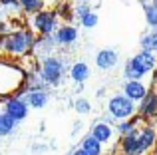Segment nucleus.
<instances>
[{
  "instance_id": "nucleus-1",
  "label": "nucleus",
  "mask_w": 157,
  "mask_h": 155,
  "mask_svg": "<svg viewBox=\"0 0 157 155\" xmlns=\"http://www.w3.org/2000/svg\"><path fill=\"white\" fill-rule=\"evenodd\" d=\"M153 64H155L153 54H151L149 50H143V52H139L129 64H127L125 76L129 78V80H137V78H141L145 72H149L151 68H153Z\"/></svg>"
},
{
  "instance_id": "nucleus-2",
  "label": "nucleus",
  "mask_w": 157,
  "mask_h": 155,
  "mask_svg": "<svg viewBox=\"0 0 157 155\" xmlns=\"http://www.w3.org/2000/svg\"><path fill=\"white\" fill-rule=\"evenodd\" d=\"M109 113L117 119H125L133 113V100L127 96H115L109 100Z\"/></svg>"
},
{
  "instance_id": "nucleus-3",
  "label": "nucleus",
  "mask_w": 157,
  "mask_h": 155,
  "mask_svg": "<svg viewBox=\"0 0 157 155\" xmlns=\"http://www.w3.org/2000/svg\"><path fill=\"white\" fill-rule=\"evenodd\" d=\"M30 44H32V40L26 32H14V34H10L6 38V48L10 52H16V54H22Z\"/></svg>"
},
{
  "instance_id": "nucleus-4",
  "label": "nucleus",
  "mask_w": 157,
  "mask_h": 155,
  "mask_svg": "<svg viewBox=\"0 0 157 155\" xmlns=\"http://www.w3.org/2000/svg\"><path fill=\"white\" fill-rule=\"evenodd\" d=\"M42 76H44V80H46V81L56 84V81L60 80V76H62V64L58 62L56 58H48L46 62H44Z\"/></svg>"
},
{
  "instance_id": "nucleus-5",
  "label": "nucleus",
  "mask_w": 157,
  "mask_h": 155,
  "mask_svg": "<svg viewBox=\"0 0 157 155\" xmlns=\"http://www.w3.org/2000/svg\"><path fill=\"white\" fill-rule=\"evenodd\" d=\"M54 14H50V12H40L38 16L34 18V26L38 28L42 34H50V32L54 30Z\"/></svg>"
},
{
  "instance_id": "nucleus-6",
  "label": "nucleus",
  "mask_w": 157,
  "mask_h": 155,
  "mask_svg": "<svg viewBox=\"0 0 157 155\" xmlns=\"http://www.w3.org/2000/svg\"><path fill=\"white\" fill-rule=\"evenodd\" d=\"M6 112L10 113L14 119H24L26 117V113H28V108H26V104H24L22 100H10L6 104Z\"/></svg>"
},
{
  "instance_id": "nucleus-7",
  "label": "nucleus",
  "mask_w": 157,
  "mask_h": 155,
  "mask_svg": "<svg viewBox=\"0 0 157 155\" xmlns=\"http://www.w3.org/2000/svg\"><path fill=\"white\" fill-rule=\"evenodd\" d=\"M117 62V54L113 50H101L100 54L96 56V64L101 68V70H109V68L115 66Z\"/></svg>"
},
{
  "instance_id": "nucleus-8",
  "label": "nucleus",
  "mask_w": 157,
  "mask_h": 155,
  "mask_svg": "<svg viewBox=\"0 0 157 155\" xmlns=\"http://www.w3.org/2000/svg\"><path fill=\"white\" fill-rule=\"evenodd\" d=\"M125 96L129 100H141V97H145V85L137 80H129L125 84Z\"/></svg>"
},
{
  "instance_id": "nucleus-9",
  "label": "nucleus",
  "mask_w": 157,
  "mask_h": 155,
  "mask_svg": "<svg viewBox=\"0 0 157 155\" xmlns=\"http://www.w3.org/2000/svg\"><path fill=\"white\" fill-rule=\"evenodd\" d=\"M100 143H101L100 139H96L94 135H90V137H86V139H84V143H82V149H84L88 155H100V153H101Z\"/></svg>"
},
{
  "instance_id": "nucleus-10",
  "label": "nucleus",
  "mask_w": 157,
  "mask_h": 155,
  "mask_svg": "<svg viewBox=\"0 0 157 155\" xmlns=\"http://www.w3.org/2000/svg\"><path fill=\"white\" fill-rule=\"evenodd\" d=\"M153 141H155V133H153V129H143L141 135L137 137L139 151H145L147 147H151V145H153Z\"/></svg>"
},
{
  "instance_id": "nucleus-11",
  "label": "nucleus",
  "mask_w": 157,
  "mask_h": 155,
  "mask_svg": "<svg viewBox=\"0 0 157 155\" xmlns=\"http://www.w3.org/2000/svg\"><path fill=\"white\" fill-rule=\"evenodd\" d=\"M14 117L10 115V113H0V135H8V133L12 131V127H14Z\"/></svg>"
},
{
  "instance_id": "nucleus-12",
  "label": "nucleus",
  "mask_w": 157,
  "mask_h": 155,
  "mask_svg": "<svg viewBox=\"0 0 157 155\" xmlns=\"http://www.w3.org/2000/svg\"><path fill=\"white\" fill-rule=\"evenodd\" d=\"M123 151H125V155H135V153H139V143H137V137H135V133H129V135L125 137V141H123Z\"/></svg>"
},
{
  "instance_id": "nucleus-13",
  "label": "nucleus",
  "mask_w": 157,
  "mask_h": 155,
  "mask_svg": "<svg viewBox=\"0 0 157 155\" xmlns=\"http://www.w3.org/2000/svg\"><path fill=\"white\" fill-rule=\"evenodd\" d=\"M56 40H58L60 44H70V42H74V40H76V30H74V28H70V26L62 28V30L58 32Z\"/></svg>"
},
{
  "instance_id": "nucleus-14",
  "label": "nucleus",
  "mask_w": 157,
  "mask_h": 155,
  "mask_svg": "<svg viewBox=\"0 0 157 155\" xmlns=\"http://www.w3.org/2000/svg\"><path fill=\"white\" fill-rule=\"evenodd\" d=\"M46 101H48V97H46L44 92H32L30 96H28V104H30L32 108H44Z\"/></svg>"
},
{
  "instance_id": "nucleus-15",
  "label": "nucleus",
  "mask_w": 157,
  "mask_h": 155,
  "mask_svg": "<svg viewBox=\"0 0 157 155\" xmlns=\"http://www.w3.org/2000/svg\"><path fill=\"white\" fill-rule=\"evenodd\" d=\"M141 109L145 115H155L157 113V97L155 96H147L141 104Z\"/></svg>"
},
{
  "instance_id": "nucleus-16",
  "label": "nucleus",
  "mask_w": 157,
  "mask_h": 155,
  "mask_svg": "<svg viewBox=\"0 0 157 155\" xmlns=\"http://www.w3.org/2000/svg\"><path fill=\"white\" fill-rule=\"evenodd\" d=\"M88 76H90V70H88L86 64H76V66L72 68V78L76 81H84Z\"/></svg>"
},
{
  "instance_id": "nucleus-17",
  "label": "nucleus",
  "mask_w": 157,
  "mask_h": 155,
  "mask_svg": "<svg viewBox=\"0 0 157 155\" xmlns=\"http://www.w3.org/2000/svg\"><path fill=\"white\" fill-rule=\"evenodd\" d=\"M96 139H100V141H107L109 139V135H111V131H109V127H107L105 123H98L96 127H94V133H92Z\"/></svg>"
},
{
  "instance_id": "nucleus-18",
  "label": "nucleus",
  "mask_w": 157,
  "mask_h": 155,
  "mask_svg": "<svg viewBox=\"0 0 157 155\" xmlns=\"http://www.w3.org/2000/svg\"><path fill=\"white\" fill-rule=\"evenodd\" d=\"M141 46L143 50H149V52L157 50V34H147L145 38H141Z\"/></svg>"
},
{
  "instance_id": "nucleus-19",
  "label": "nucleus",
  "mask_w": 157,
  "mask_h": 155,
  "mask_svg": "<svg viewBox=\"0 0 157 155\" xmlns=\"http://www.w3.org/2000/svg\"><path fill=\"white\" fill-rule=\"evenodd\" d=\"M145 12H147V22H149L151 26H157V2L145 6Z\"/></svg>"
},
{
  "instance_id": "nucleus-20",
  "label": "nucleus",
  "mask_w": 157,
  "mask_h": 155,
  "mask_svg": "<svg viewBox=\"0 0 157 155\" xmlns=\"http://www.w3.org/2000/svg\"><path fill=\"white\" fill-rule=\"evenodd\" d=\"M82 24H84L86 28H92L98 24V14H94V12H88V14L82 16Z\"/></svg>"
},
{
  "instance_id": "nucleus-21",
  "label": "nucleus",
  "mask_w": 157,
  "mask_h": 155,
  "mask_svg": "<svg viewBox=\"0 0 157 155\" xmlns=\"http://www.w3.org/2000/svg\"><path fill=\"white\" fill-rule=\"evenodd\" d=\"M24 4V8H26V10H38L40 6H42V2H40V0H28V2H22Z\"/></svg>"
},
{
  "instance_id": "nucleus-22",
  "label": "nucleus",
  "mask_w": 157,
  "mask_h": 155,
  "mask_svg": "<svg viewBox=\"0 0 157 155\" xmlns=\"http://www.w3.org/2000/svg\"><path fill=\"white\" fill-rule=\"evenodd\" d=\"M76 109H78V112H90V104H88V101H84V100H80V101H78V104H76Z\"/></svg>"
},
{
  "instance_id": "nucleus-23",
  "label": "nucleus",
  "mask_w": 157,
  "mask_h": 155,
  "mask_svg": "<svg viewBox=\"0 0 157 155\" xmlns=\"http://www.w3.org/2000/svg\"><path fill=\"white\" fill-rule=\"evenodd\" d=\"M78 12H80V16H84V14H88V12H90V8L86 6V4H80V6H78Z\"/></svg>"
},
{
  "instance_id": "nucleus-24",
  "label": "nucleus",
  "mask_w": 157,
  "mask_h": 155,
  "mask_svg": "<svg viewBox=\"0 0 157 155\" xmlns=\"http://www.w3.org/2000/svg\"><path fill=\"white\" fill-rule=\"evenodd\" d=\"M119 129H121L123 133H131V125H129V123H123V125H121Z\"/></svg>"
},
{
  "instance_id": "nucleus-25",
  "label": "nucleus",
  "mask_w": 157,
  "mask_h": 155,
  "mask_svg": "<svg viewBox=\"0 0 157 155\" xmlns=\"http://www.w3.org/2000/svg\"><path fill=\"white\" fill-rule=\"evenodd\" d=\"M72 155H88V153H86V151H84V149H78V151H74Z\"/></svg>"
},
{
  "instance_id": "nucleus-26",
  "label": "nucleus",
  "mask_w": 157,
  "mask_h": 155,
  "mask_svg": "<svg viewBox=\"0 0 157 155\" xmlns=\"http://www.w3.org/2000/svg\"><path fill=\"white\" fill-rule=\"evenodd\" d=\"M18 0H2V4H16Z\"/></svg>"
},
{
  "instance_id": "nucleus-27",
  "label": "nucleus",
  "mask_w": 157,
  "mask_h": 155,
  "mask_svg": "<svg viewBox=\"0 0 157 155\" xmlns=\"http://www.w3.org/2000/svg\"><path fill=\"white\" fill-rule=\"evenodd\" d=\"M22 2H28V0H22Z\"/></svg>"
},
{
  "instance_id": "nucleus-28",
  "label": "nucleus",
  "mask_w": 157,
  "mask_h": 155,
  "mask_svg": "<svg viewBox=\"0 0 157 155\" xmlns=\"http://www.w3.org/2000/svg\"><path fill=\"white\" fill-rule=\"evenodd\" d=\"M155 97H157V93H155Z\"/></svg>"
}]
</instances>
